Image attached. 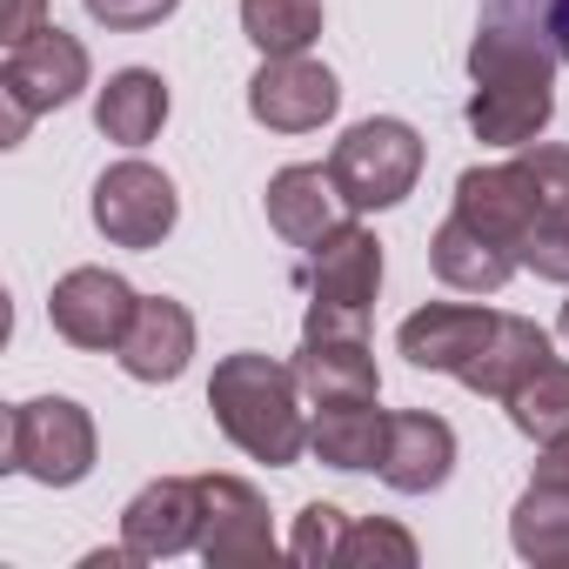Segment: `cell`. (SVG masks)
Segmentation results:
<instances>
[{"instance_id": "cell-10", "label": "cell", "mask_w": 569, "mask_h": 569, "mask_svg": "<svg viewBox=\"0 0 569 569\" xmlns=\"http://www.w3.org/2000/svg\"><path fill=\"white\" fill-rule=\"evenodd\" d=\"M214 569H254L274 556L268 536V502L241 482V476H201V542H194Z\"/></svg>"}, {"instance_id": "cell-4", "label": "cell", "mask_w": 569, "mask_h": 569, "mask_svg": "<svg viewBox=\"0 0 569 569\" xmlns=\"http://www.w3.org/2000/svg\"><path fill=\"white\" fill-rule=\"evenodd\" d=\"M329 174H336V188H342V201H349L356 214L396 208V201L416 188V174H422V134H416L409 121H389V114L356 121V128L336 141Z\"/></svg>"}, {"instance_id": "cell-14", "label": "cell", "mask_w": 569, "mask_h": 569, "mask_svg": "<svg viewBox=\"0 0 569 569\" xmlns=\"http://www.w3.org/2000/svg\"><path fill=\"white\" fill-rule=\"evenodd\" d=\"M121 542H128L141 562H161V556L194 549V542H201V482H188V476L148 482V489L121 509Z\"/></svg>"}, {"instance_id": "cell-3", "label": "cell", "mask_w": 569, "mask_h": 569, "mask_svg": "<svg viewBox=\"0 0 569 569\" xmlns=\"http://www.w3.org/2000/svg\"><path fill=\"white\" fill-rule=\"evenodd\" d=\"M296 389H302L296 369H281V362L241 349V356H221V362H214L208 409H214V422H221V436H228L234 449H248V456L268 462V469H289V462H302V449H309V422H302Z\"/></svg>"}, {"instance_id": "cell-1", "label": "cell", "mask_w": 569, "mask_h": 569, "mask_svg": "<svg viewBox=\"0 0 569 569\" xmlns=\"http://www.w3.org/2000/svg\"><path fill=\"white\" fill-rule=\"evenodd\" d=\"M396 349L416 369L456 376L476 396L509 402V389L549 362V336L522 316H496V309H462V302H429L396 329Z\"/></svg>"}, {"instance_id": "cell-20", "label": "cell", "mask_w": 569, "mask_h": 569, "mask_svg": "<svg viewBox=\"0 0 569 569\" xmlns=\"http://www.w3.org/2000/svg\"><path fill=\"white\" fill-rule=\"evenodd\" d=\"M161 121H168V81L154 68H121L94 94V128L121 148H148L161 134Z\"/></svg>"}, {"instance_id": "cell-9", "label": "cell", "mask_w": 569, "mask_h": 569, "mask_svg": "<svg viewBox=\"0 0 569 569\" xmlns=\"http://www.w3.org/2000/svg\"><path fill=\"white\" fill-rule=\"evenodd\" d=\"M342 88L322 61L309 54H261V74L248 81V114L274 134H309L336 114Z\"/></svg>"}, {"instance_id": "cell-21", "label": "cell", "mask_w": 569, "mask_h": 569, "mask_svg": "<svg viewBox=\"0 0 569 569\" xmlns=\"http://www.w3.org/2000/svg\"><path fill=\"white\" fill-rule=\"evenodd\" d=\"M309 449L329 469H382L389 416L376 402H322V416L309 422Z\"/></svg>"}, {"instance_id": "cell-15", "label": "cell", "mask_w": 569, "mask_h": 569, "mask_svg": "<svg viewBox=\"0 0 569 569\" xmlns=\"http://www.w3.org/2000/svg\"><path fill=\"white\" fill-rule=\"evenodd\" d=\"M522 161L536 174V221L522 234V268H536L542 281H569V148L529 141Z\"/></svg>"}, {"instance_id": "cell-30", "label": "cell", "mask_w": 569, "mask_h": 569, "mask_svg": "<svg viewBox=\"0 0 569 569\" xmlns=\"http://www.w3.org/2000/svg\"><path fill=\"white\" fill-rule=\"evenodd\" d=\"M536 482H556V489H569V436L542 442V456H536Z\"/></svg>"}, {"instance_id": "cell-2", "label": "cell", "mask_w": 569, "mask_h": 569, "mask_svg": "<svg viewBox=\"0 0 569 569\" xmlns=\"http://www.w3.org/2000/svg\"><path fill=\"white\" fill-rule=\"evenodd\" d=\"M469 74H476V94H469V128H476V141L529 148V141L549 128V114H556V94H549L556 54H549L536 34H516V28L482 21V34H476V48H469Z\"/></svg>"}, {"instance_id": "cell-22", "label": "cell", "mask_w": 569, "mask_h": 569, "mask_svg": "<svg viewBox=\"0 0 569 569\" xmlns=\"http://www.w3.org/2000/svg\"><path fill=\"white\" fill-rule=\"evenodd\" d=\"M509 542L522 562H569V489L529 482L509 516Z\"/></svg>"}, {"instance_id": "cell-24", "label": "cell", "mask_w": 569, "mask_h": 569, "mask_svg": "<svg viewBox=\"0 0 569 569\" xmlns=\"http://www.w3.org/2000/svg\"><path fill=\"white\" fill-rule=\"evenodd\" d=\"M241 34L261 54H309L322 34V0H241Z\"/></svg>"}, {"instance_id": "cell-25", "label": "cell", "mask_w": 569, "mask_h": 569, "mask_svg": "<svg viewBox=\"0 0 569 569\" xmlns=\"http://www.w3.org/2000/svg\"><path fill=\"white\" fill-rule=\"evenodd\" d=\"M482 21L536 34L556 61H569V0H482Z\"/></svg>"}, {"instance_id": "cell-7", "label": "cell", "mask_w": 569, "mask_h": 569, "mask_svg": "<svg viewBox=\"0 0 569 569\" xmlns=\"http://www.w3.org/2000/svg\"><path fill=\"white\" fill-rule=\"evenodd\" d=\"M296 376L316 402H376L382 376H376V356H369V316L309 309Z\"/></svg>"}, {"instance_id": "cell-6", "label": "cell", "mask_w": 569, "mask_h": 569, "mask_svg": "<svg viewBox=\"0 0 569 569\" xmlns=\"http://www.w3.org/2000/svg\"><path fill=\"white\" fill-rule=\"evenodd\" d=\"M81 88H88V48L68 28L28 34L21 48H8V68H0V101H8V128H0V141L14 148L34 114L68 108Z\"/></svg>"}, {"instance_id": "cell-19", "label": "cell", "mask_w": 569, "mask_h": 569, "mask_svg": "<svg viewBox=\"0 0 569 569\" xmlns=\"http://www.w3.org/2000/svg\"><path fill=\"white\" fill-rule=\"evenodd\" d=\"M429 268L449 281V289H462V296H496L522 261H516L502 241H489L482 228H469L462 214H449V221L436 228V241H429Z\"/></svg>"}, {"instance_id": "cell-16", "label": "cell", "mask_w": 569, "mask_h": 569, "mask_svg": "<svg viewBox=\"0 0 569 569\" xmlns=\"http://www.w3.org/2000/svg\"><path fill=\"white\" fill-rule=\"evenodd\" d=\"M456 469V429L429 409H409V416H389V449H382V482L402 489V496H429L442 489Z\"/></svg>"}, {"instance_id": "cell-17", "label": "cell", "mask_w": 569, "mask_h": 569, "mask_svg": "<svg viewBox=\"0 0 569 569\" xmlns=\"http://www.w3.org/2000/svg\"><path fill=\"white\" fill-rule=\"evenodd\" d=\"M114 356H121V369L134 382H174L188 369V356H194V316L181 302H168V296H148Z\"/></svg>"}, {"instance_id": "cell-29", "label": "cell", "mask_w": 569, "mask_h": 569, "mask_svg": "<svg viewBox=\"0 0 569 569\" xmlns=\"http://www.w3.org/2000/svg\"><path fill=\"white\" fill-rule=\"evenodd\" d=\"M41 8L48 0H0V41L21 48L28 34H41Z\"/></svg>"}, {"instance_id": "cell-12", "label": "cell", "mask_w": 569, "mask_h": 569, "mask_svg": "<svg viewBox=\"0 0 569 569\" xmlns=\"http://www.w3.org/2000/svg\"><path fill=\"white\" fill-rule=\"evenodd\" d=\"M134 309H141V296L128 289L121 274H108V268H74V274H61V281H54V302H48L54 329H61L74 349H121Z\"/></svg>"}, {"instance_id": "cell-27", "label": "cell", "mask_w": 569, "mask_h": 569, "mask_svg": "<svg viewBox=\"0 0 569 569\" xmlns=\"http://www.w3.org/2000/svg\"><path fill=\"white\" fill-rule=\"evenodd\" d=\"M342 542H349V516L336 502H309L296 516V536H289V556L302 569H336L342 562Z\"/></svg>"}, {"instance_id": "cell-5", "label": "cell", "mask_w": 569, "mask_h": 569, "mask_svg": "<svg viewBox=\"0 0 569 569\" xmlns=\"http://www.w3.org/2000/svg\"><path fill=\"white\" fill-rule=\"evenodd\" d=\"M8 469L48 489H74L94 469V422L68 396H34L8 416Z\"/></svg>"}, {"instance_id": "cell-31", "label": "cell", "mask_w": 569, "mask_h": 569, "mask_svg": "<svg viewBox=\"0 0 569 569\" xmlns=\"http://www.w3.org/2000/svg\"><path fill=\"white\" fill-rule=\"evenodd\" d=\"M562 336H569V302H562Z\"/></svg>"}, {"instance_id": "cell-11", "label": "cell", "mask_w": 569, "mask_h": 569, "mask_svg": "<svg viewBox=\"0 0 569 569\" xmlns=\"http://www.w3.org/2000/svg\"><path fill=\"white\" fill-rule=\"evenodd\" d=\"M382 289V241L362 221H336L309 261V309H336V316H369Z\"/></svg>"}, {"instance_id": "cell-13", "label": "cell", "mask_w": 569, "mask_h": 569, "mask_svg": "<svg viewBox=\"0 0 569 569\" xmlns=\"http://www.w3.org/2000/svg\"><path fill=\"white\" fill-rule=\"evenodd\" d=\"M456 214H462L469 228H482L489 241H502V248L522 261V234H529V221H536V174H529V161L516 154V161H502V168H462V181H456Z\"/></svg>"}, {"instance_id": "cell-28", "label": "cell", "mask_w": 569, "mask_h": 569, "mask_svg": "<svg viewBox=\"0 0 569 569\" xmlns=\"http://www.w3.org/2000/svg\"><path fill=\"white\" fill-rule=\"evenodd\" d=\"M181 0H88V14L114 34H141V28H161Z\"/></svg>"}, {"instance_id": "cell-8", "label": "cell", "mask_w": 569, "mask_h": 569, "mask_svg": "<svg viewBox=\"0 0 569 569\" xmlns=\"http://www.w3.org/2000/svg\"><path fill=\"white\" fill-rule=\"evenodd\" d=\"M174 214H181L174 181L161 168H148V161H114L94 181V228L114 248H154L174 228Z\"/></svg>"}, {"instance_id": "cell-18", "label": "cell", "mask_w": 569, "mask_h": 569, "mask_svg": "<svg viewBox=\"0 0 569 569\" xmlns=\"http://www.w3.org/2000/svg\"><path fill=\"white\" fill-rule=\"evenodd\" d=\"M336 208H349V201H342L336 174L316 168V161L281 168L268 181V228L289 241V248H322V234L336 228Z\"/></svg>"}, {"instance_id": "cell-26", "label": "cell", "mask_w": 569, "mask_h": 569, "mask_svg": "<svg viewBox=\"0 0 569 569\" xmlns=\"http://www.w3.org/2000/svg\"><path fill=\"white\" fill-rule=\"evenodd\" d=\"M342 569H416V536L369 516V522H349V542H342Z\"/></svg>"}, {"instance_id": "cell-23", "label": "cell", "mask_w": 569, "mask_h": 569, "mask_svg": "<svg viewBox=\"0 0 569 569\" xmlns=\"http://www.w3.org/2000/svg\"><path fill=\"white\" fill-rule=\"evenodd\" d=\"M509 422L529 436V442H556V436H569V362H542V369H529L516 389H509Z\"/></svg>"}]
</instances>
